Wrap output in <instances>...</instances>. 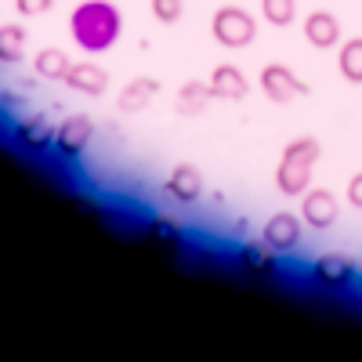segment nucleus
<instances>
[{"instance_id":"21","label":"nucleus","mask_w":362,"mask_h":362,"mask_svg":"<svg viewBox=\"0 0 362 362\" xmlns=\"http://www.w3.org/2000/svg\"><path fill=\"white\" fill-rule=\"evenodd\" d=\"M181 11H185V0H153V18L163 25H174Z\"/></svg>"},{"instance_id":"5","label":"nucleus","mask_w":362,"mask_h":362,"mask_svg":"<svg viewBox=\"0 0 362 362\" xmlns=\"http://www.w3.org/2000/svg\"><path fill=\"white\" fill-rule=\"evenodd\" d=\"M337 218H341V203L329 189H308L305 196H300V221H305L308 228L326 232V228L337 225Z\"/></svg>"},{"instance_id":"11","label":"nucleus","mask_w":362,"mask_h":362,"mask_svg":"<svg viewBox=\"0 0 362 362\" xmlns=\"http://www.w3.org/2000/svg\"><path fill=\"white\" fill-rule=\"evenodd\" d=\"M312 276L319 286H344L351 283L355 276V261L344 257V254H322L315 264H312Z\"/></svg>"},{"instance_id":"24","label":"nucleus","mask_w":362,"mask_h":362,"mask_svg":"<svg viewBox=\"0 0 362 362\" xmlns=\"http://www.w3.org/2000/svg\"><path fill=\"white\" fill-rule=\"evenodd\" d=\"M344 199H348L355 210H362V170H355V174H351L348 189H344Z\"/></svg>"},{"instance_id":"9","label":"nucleus","mask_w":362,"mask_h":362,"mask_svg":"<svg viewBox=\"0 0 362 362\" xmlns=\"http://www.w3.org/2000/svg\"><path fill=\"white\" fill-rule=\"evenodd\" d=\"M163 192H167L170 199H177V203H196L199 192H203V174H199V167L177 163V167L167 174V181H163Z\"/></svg>"},{"instance_id":"8","label":"nucleus","mask_w":362,"mask_h":362,"mask_svg":"<svg viewBox=\"0 0 362 362\" xmlns=\"http://www.w3.org/2000/svg\"><path fill=\"white\" fill-rule=\"evenodd\" d=\"M206 83H210V90H214V98H225V102H243L247 90H250L243 69H239V66H228V62H221V66L210 69Z\"/></svg>"},{"instance_id":"7","label":"nucleus","mask_w":362,"mask_h":362,"mask_svg":"<svg viewBox=\"0 0 362 362\" xmlns=\"http://www.w3.org/2000/svg\"><path fill=\"white\" fill-rule=\"evenodd\" d=\"M261 243H268V250H276V254H286L300 243V218L297 214H272L261 228Z\"/></svg>"},{"instance_id":"1","label":"nucleus","mask_w":362,"mask_h":362,"mask_svg":"<svg viewBox=\"0 0 362 362\" xmlns=\"http://www.w3.org/2000/svg\"><path fill=\"white\" fill-rule=\"evenodd\" d=\"M69 33L87 54H102L124 33V15L112 0H83L69 15Z\"/></svg>"},{"instance_id":"10","label":"nucleus","mask_w":362,"mask_h":362,"mask_svg":"<svg viewBox=\"0 0 362 362\" xmlns=\"http://www.w3.org/2000/svg\"><path fill=\"white\" fill-rule=\"evenodd\" d=\"M305 40L319 51H329L341 44V22L334 11H312L305 18Z\"/></svg>"},{"instance_id":"23","label":"nucleus","mask_w":362,"mask_h":362,"mask_svg":"<svg viewBox=\"0 0 362 362\" xmlns=\"http://www.w3.org/2000/svg\"><path fill=\"white\" fill-rule=\"evenodd\" d=\"M148 232H153L156 239H163V243H177V239H181L177 225H174V221H167V218H156L153 225H148Z\"/></svg>"},{"instance_id":"18","label":"nucleus","mask_w":362,"mask_h":362,"mask_svg":"<svg viewBox=\"0 0 362 362\" xmlns=\"http://www.w3.org/2000/svg\"><path fill=\"white\" fill-rule=\"evenodd\" d=\"M337 73H341L348 83H362V37H351V40L341 44Z\"/></svg>"},{"instance_id":"6","label":"nucleus","mask_w":362,"mask_h":362,"mask_svg":"<svg viewBox=\"0 0 362 362\" xmlns=\"http://www.w3.org/2000/svg\"><path fill=\"white\" fill-rule=\"evenodd\" d=\"M90 138H95V119L90 116H69L62 127H58V134H54V148L62 153L66 160H76L83 148L90 145Z\"/></svg>"},{"instance_id":"12","label":"nucleus","mask_w":362,"mask_h":362,"mask_svg":"<svg viewBox=\"0 0 362 362\" xmlns=\"http://www.w3.org/2000/svg\"><path fill=\"white\" fill-rule=\"evenodd\" d=\"M156 95H160V80L138 76V80H131L124 90H119L116 109H119V112H141V109H148V105L156 102Z\"/></svg>"},{"instance_id":"16","label":"nucleus","mask_w":362,"mask_h":362,"mask_svg":"<svg viewBox=\"0 0 362 362\" xmlns=\"http://www.w3.org/2000/svg\"><path fill=\"white\" fill-rule=\"evenodd\" d=\"M54 134H58V131H51V124H44L40 116L22 119V124L15 127V138H18L25 148H33V153H44V148H51Z\"/></svg>"},{"instance_id":"20","label":"nucleus","mask_w":362,"mask_h":362,"mask_svg":"<svg viewBox=\"0 0 362 362\" xmlns=\"http://www.w3.org/2000/svg\"><path fill=\"white\" fill-rule=\"evenodd\" d=\"M272 254H276V250H272ZM272 254H268V243H264V247L247 243L243 250H239V261H243V268H254V272H272V268H276Z\"/></svg>"},{"instance_id":"15","label":"nucleus","mask_w":362,"mask_h":362,"mask_svg":"<svg viewBox=\"0 0 362 362\" xmlns=\"http://www.w3.org/2000/svg\"><path fill=\"white\" fill-rule=\"evenodd\" d=\"M33 69L40 80H51V83H66L69 69H73V58L62 51V47H44L37 58H33Z\"/></svg>"},{"instance_id":"2","label":"nucleus","mask_w":362,"mask_h":362,"mask_svg":"<svg viewBox=\"0 0 362 362\" xmlns=\"http://www.w3.org/2000/svg\"><path fill=\"white\" fill-rule=\"evenodd\" d=\"M319 156H322V145L312 134H300V138L286 141L283 156L276 163V189L290 199H300L312 189V174H315Z\"/></svg>"},{"instance_id":"17","label":"nucleus","mask_w":362,"mask_h":362,"mask_svg":"<svg viewBox=\"0 0 362 362\" xmlns=\"http://www.w3.org/2000/svg\"><path fill=\"white\" fill-rule=\"evenodd\" d=\"M22 54H25V29L18 22H4L0 25V62L15 66L22 62Z\"/></svg>"},{"instance_id":"3","label":"nucleus","mask_w":362,"mask_h":362,"mask_svg":"<svg viewBox=\"0 0 362 362\" xmlns=\"http://www.w3.org/2000/svg\"><path fill=\"white\" fill-rule=\"evenodd\" d=\"M210 37H214L221 47H228V51L250 47L257 40V18L247 8L221 4L214 15H210Z\"/></svg>"},{"instance_id":"19","label":"nucleus","mask_w":362,"mask_h":362,"mask_svg":"<svg viewBox=\"0 0 362 362\" xmlns=\"http://www.w3.org/2000/svg\"><path fill=\"white\" fill-rule=\"evenodd\" d=\"M261 15L272 25H290L297 18V0H261Z\"/></svg>"},{"instance_id":"13","label":"nucleus","mask_w":362,"mask_h":362,"mask_svg":"<svg viewBox=\"0 0 362 362\" xmlns=\"http://www.w3.org/2000/svg\"><path fill=\"white\" fill-rule=\"evenodd\" d=\"M66 83H69L73 90H80V95L98 98V95H105V87H109V73H105L98 62H73Z\"/></svg>"},{"instance_id":"14","label":"nucleus","mask_w":362,"mask_h":362,"mask_svg":"<svg viewBox=\"0 0 362 362\" xmlns=\"http://www.w3.org/2000/svg\"><path fill=\"white\" fill-rule=\"evenodd\" d=\"M210 102H214V90H210L206 80H189V83H181V90L174 95L177 116H199Z\"/></svg>"},{"instance_id":"22","label":"nucleus","mask_w":362,"mask_h":362,"mask_svg":"<svg viewBox=\"0 0 362 362\" xmlns=\"http://www.w3.org/2000/svg\"><path fill=\"white\" fill-rule=\"evenodd\" d=\"M51 8H54V0H15V11L25 15V18H37V15L51 11Z\"/></svg>"},{"instance_id":"4","label":"nucleus","mask_w":362,"mask_h":362,"mask_svg":"<svg viewBox=\"0 0 362 362\" xmlns=\"http://www.w3.org/2000/svg\"><path fill=\"white\" fill-rule=\"evenodd\" d=\"M257 83H261V90H264V98L276 102V105H286V102H293V98L312 95L308 83L300 80L290 66H283V62H268V66L261 69Z\"/></svg>"}]
</instances>
